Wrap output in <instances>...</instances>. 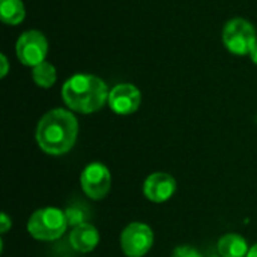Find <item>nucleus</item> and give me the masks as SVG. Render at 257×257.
Wrapping results in <instances>:
<instances>
[{
    "label": "nucleus",
    "mask_w": 257,
    "mask_h": 257,
    "mask_svg": "<svg viewBox=\"0 0 257 257\" xmlns=\"http://www.w3.org/2000/svg\"><path fill=\"white\" fill-rule=\"evenodd\" d=\"M78 134L75 116L65 108H54L45 113L36 126V142L50 155H63L72 149Z\"/></svg>",
    "instance_id": "f257e3e1"
},
{
    "label": "nucleus",
    "mask_w": 257,
    "mask_h": 257,
    "mask_svg": "<svg viewBox=\"0 0 257 257\" xmlns=\"http://www.w3.org/2000/svg\"><path fill=\"white\" fill-rule=\"evenodd\" d=\"M107 84L92 74H75L68 78L62 87V98L65 104L78 113H93L104 107L108 101Z\"/></svg>",
    "instance_id": "f03ea898"
},
{
    "label": "nucleus",
    "mask_w": 257,
    "mask_h": 257,
    "mask_svg": "<svg viewBox=\"0 0 257 257\" xmlns=\"http://www.w3.org/2000/svg\"><path fill=\"white\" fill-rule=\"evenodd\" d=\"M68 226L63 211L57 208H42L32 214L27 230L38 241H54L65 233Z\"/></svg>",
    "instance_id": "7ed1b4c3"
},
{
    "label": "nucleus",
    "mask_w": 257,
    "mask_h": 257,
    "mask_svg": "<svg viewBox=\"0 0 257 257\" xmlns=\"http://www.w3.org/2000/svg\"><path fill=\"white\" fill-rule=\"evenodd\" d=\"M223 44L233 54H251L257 44L256 29L244 18H233L223 29Z\"/></svg>",
    "instance_id": "20e7f679"
},
{
    "label": "nucleus",
    "mask_w": 257,
    "mask_h": 257,
    "mask_svg": "<svg viewBox=\"0 0 257 257\" xmlns=\"http://www.w3.org/2000/svg\"><path fill=\"white\" fill-rule=\"evenodd\" d=\"M15 51L18 60L23 65L35 68L36 65L45 62L48 53V41L41 32L27 30L18 38Z\"/></svg>",
    "instance_id": "39448f33"
},
{
    "label": "nucleus",
    "mask_w": 257,
    "mask_h": 257,
    "mask_svg": "<svg viewBox=\"0 0 257 257\" xmlns=\"http://www.w3.org/2000/svg\"><path fill=\"white\" fill-rule=\"evenodd\" d=\"M154 244L152 229L143 223L128 224L120 235V247L128 257L145 256Z\"/></svg>",
    "instance_id": "423d86ee"
},
{
    "label": "nucleus",
    "mask_w": 257,
    "mask_h": 257,
    "mask_svg": "<svg viewBox=\"0 0 257 257\" xmlns=\"http://www.w3.org/2000/svg\"><path fill=\"white\" fill-rule=\"evenodd\" d=\"M81 188L84 194L93 200H101L104 199L111 185V175L107 166L102 163H92L89 164L83 172L80 178Z\"/></svg>",
    "instance_id": "0eeeda50"
},
{
    "label": "nucleus",
    "mask_w": 257,
    "mask_h": 257,
    "mask_svg": "<svg viewBox=\"0 0 257 257\" xmlns=\"http://www.w3.org/2000/svg\"><path fill=\"white\" fill-rule=\"evenodd\" d=\"M142 102L140 90L130 83L116 84L108 95V105L117 114H131L137 111Z\"/></svg>",
    "instance_id": "6e6552de"
},
{
    "label": "nucleus",
    "mask_w": 257,
    "mask_h": 257,
    "mask_svg": "<svg viewBox=\"0 0 257 257\" xmlns=\"http://www.w3.org/2000/svg\"><path fill=\"white\" fill-rule=\"evenodd\" d=\"M176 191V181L169 173L157 172L152 173L143 185L145 196L155 203L167 202Z\"/></svg>",
    "instance_id": "1a4fd4ad"
},
{
    "label": "nucleus",
    "mask_w": 257,
    "mask_h": 257,
    "mask_svg": "<svg viewBox=\"0 0 257 257\" xmlns=\"http://www.w3.org/2000/svg\"><path fill=\"white\" fill-rule=\"evenodd\" d=\"M69 242L78 253H89L96 248L99 242V233L95 226L84 223L72 229L69 235Z\"/></svg>",
    "instance_id": "9d476101"
},
{
    "label": "nucleus",
    "mask_w": 257,
    "mask_h": 257,
    "mask_svg": "<svg viewBox=\"0 0 257 257\" xmlns=\"http://www.w3.org/2000/svg\"><path fill=\"white\" fill-rule=\"evenodd\" d=\"M218 254L221 257H247L248 244L247 241L236 233H227L218 241Z\"/></svg>",
    "instance_id": "9b49d317"
},
{
    "label": "nucleus",
    "mask_w": 257,
    "mask_h": 257,
    "mask_svg": "<svg viewBox=\"0 0 257 257\" xmlns=\"http://www.w3.org/2000/svg\"><path fill=\"white\" fill-rule=\"evenodd\" d=\"M0 17L5 24H20L26 18L24 3L21 0H0Z\"/></svg>",
    "instance_id": "f8f14e48"
},
{
    "label": "nucleus",
    "mask_w": 257,
    "mask_h": 257,
    "mask_svg": "<svg viewBox=\"0 0 257 257\" xmlns=\"http://www.w3.org/2000/svg\"><path fill=\"white\" fill-rule=\"evenodd\" d=\"M32 78L33 81L39 86V87H44V89H48L51 87L56 80H57V72H56V68L48 63V62H42L39 65H36L33 69H32Z\"/></svg>",
    "instance_id": "ddd939ff"
},
{
    "label": "nucleus",
    "mask_w": 257,
    "mask_h": 257,
    "mask_svg": "<svg viewBox=\"0 0 257 257\" xmlns=\"http://www.w3.org/2000/svg\"><path fill=\"white\" fill-rule=\"evenodd\" d=\"M65 215H66L68 224L77 227V226L86 223V220H87V209H86V206H81V205H72V206L66 208Z\"/></svg>",
    "instance_id": "4468645a"
},
{
    "label": "nucleus",
    "mask_w": 257,
    "mask_h": 257,
    "mask_svg": "<svg viewBox=\"0 0 257 257\" xmlns=\"http://www.w3.org/2000/svg\"><path fill=\"white\" fill-rule=\"evenodd\" d=\"M173 257H203L196 248L190 245H181L173 251Z\"/></svg>",
    "instance_id": "2eb2a0df"
},
{
    "label": "nucleus",
    "mask_w": 257,
    "mask_h": 257,
    "mask_svg": "<svg viewBox=\"0 0 257 257\" xmlns=\"http://www.w3.org/2000/svg\"><path fill=\"white\" fill-rule=\"evenodd\" d=\"M11 227H12L11 218H9L6 214H2V217H0V232H2V233H6Z\"/></svg>",
    "instance_id": "dca6fc26"
},
{
    "label": "nucleus",
    "mask_w": 257,
    "mask_h": 257,
    "mask_svg": "<svg viewBox=\"0 0 257 257\" xmlns=\"http://www.w3.org/2000/svg\"><path fill=\"white\" fill-rule=\"evenodd\" d=\"M0 62H2V72H0V75H2V77H6V74H8V71H9V63H8V59H6L5 54L0 56Z\"/></svg>",
    "instance_id": "f3484780"
},
{
    "label": "nucleus",
    "mask_w": 257,
    "mask_h": 257,
    "mask_svg": "<svg viewBox=\"0 0 257 257\" xmlns=\"http://www.w3.org/2000/svg\"><path fill=\"white\" fill-rule=\"evenodd\" d=\"M247 257H257V244H256V245H253V248H251V250L248 251Z\"/></svg>",
    "instance_id": "a211bd4d"
},
{
    "label": "nucleus",
    "mask_w": 257,
    "mask_h": 257,
    "mask_svg": "<svg viewBox=\"0 0 257 257\" xmlns=\"http://www.w3.org/2000/svg\"><path fill=\"white\" fill-rule=\"evenodd\" d=\"M250 57H251V60H253V62H254V63L257 65V44H256V47H254V50L251 51Z\"/></svg>",
    "instance_id": "6ab92c4d"
},
{
    "label": "nucleus",
    "mask_w": 257,
    "mask_h": 257,
    "mask_svg": "<svg viewBox=\"0 0 257 257\" xmlns=\"http://www.w3.org/2000/svg\"><path fill=\"white\" fill-rule=\"evenodd\" d=\"M211 257H218V256H211Z\"/></svg>",
    "instance_id": "aec40b11"
}]
</instances>
